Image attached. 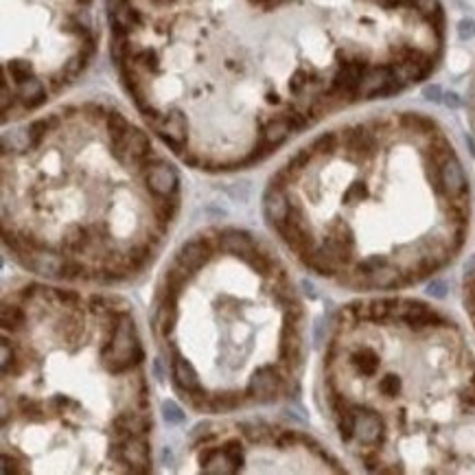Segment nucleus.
<instances>
[{
  "label": "nucleus",
  "mask_w": 475,
  "mask_h": 475,
  "mask_svg": "<svg viewBox=\"0 0 475 475\" xmlns=\"http://www.w3.org/2000/svg\"><path fill=\"white\" fill-rule=\"evenodd\" d=\"M193 473H344L339 460L316 438L294 427L230 423L199 431L186 447Z\"/></svg>",
  "instance_id": "6e6552de"
},
{
  "label": "nucleus",
  "mask_w": 475,
  "mask_h": 475,
  "mask_svg": "<svg viewBox=\"0 0 475 475\" xmlns=\"http://www.w3.org/2000/svg\"><path fill=\"white\" fill-rule=\"evenodd\" d=\"M263 213L311 274L351 291L388 294L425 283L458 259L473 199L443 123L388 110L302 145L269 178Z\"/></svg>",
  "instance_id": "f03ea898"
},
{
  "label": "nucleus",
  "mask_w": 475,
  "mask_h": 475,
  "mask_svg": "<svg viewBox=\"0 0 475 475\" xmlns=\"http://www.w3.org/2000/svg\"><path fill=\"white\" fill-rule=\"evenodd\" d=\"M94 53V0H3V123L53 104Z\"/></svg>",
  "instance_id": "0eeeda50"
},
{
  "label": "nucleus",
  "mask_w": 475,
  "mask_h": 475,
  "mask_svg": "<svg viewBox=\"0 0 475 475\" xmlns=\"http://www.w3.org/2000/svg\"><path fill=\"white\" fill-rule=\"evenodd\" d=\"M129 304L59 283L3 302V471L149 473L154 410Z\"/></svg>",
  "instance_id": "20e7f679"
},
{
  "label": "nucleus",
  "mask_w": 475,
  "mask_h": 475,
  "mask_svg": "<svg viewBox=\"0 0 475 475\" xmlns=\"http://www.w3.org/2000/svg\"><path fill=\"white\" fill-rule=\"evenodd\" d=\"M466 116H469V127H471L473 141H475V66H473L469 88H466Z\"/></svg>",
  "instance_id": "9d476101"
},
{
  "label": "nucleus",
  "mask_w": 475,
  "mask_h": 475,
  "mask_svg": "<svg viewBox=\"0 0 475 475\" xmlns=\"http://www.w3.org/2000/svg\"><path fill=\"white\" fill-rule=\"evenodd\" d=\"M151 322L174 392L228 414L289 399L304 364V311L281 256L244 228H209L171 256Z\"/></svg>",
  "instance_id": "423d86ee"
},
{
  "label": "nucleus",
  "mask_w": 475,
  "mask_h": 475,
  "mask_svg": "<svg viewBox=\"0 0 475 475\" xmlns=\"http://www.w3.org/2000/svg\"><path fill=\"white\" fill-rule=\"evenodd\" d=\"M180 199L174 162L114 106L57 108L5 141V248L46 281L116 285L143 274Z\"/></svg>",
  "instance_id": "7ed1b4c3"
},
{
  "label": "nucleus",
  "mask_w": 475,
  "mask_h": 475,
  "mask_svg": "<svg viewBox=\"0 0 475 475\" xmlns=\"http://www.w3.org/2000/svg\"><path fill=\"white\" fill-rule=\"evenodd\" d=\"M462 304L469 318V324L475 333V256L469 261L462 276Z\"/></svg>",
  "instance_id": "1a4fd4ad"
},
{
  "label": "nucleus",
  "mask_w": 475,
  "mask_h": 475,
  "mask_svg": "<svg viewBox=\"0 0 475 475\" xmlns=\"http://www.w3.org/2000/svg\"><path fill=\"white\" fill-rule=\"evenodd\" d=\"M108 26L147 129L209 174L421 86L449 36L443 0H108Z\"/></svg>",
  "instance_id": "f257e3e1"
},
{
  "label": "nucleus",
  "mask_w": 475,
  "mask_h": 475,
  "mask_svg": "<svg viewBox=\"0 0 475 475\" xmlns=\"http://www.w3.org/2000/svg\"><path fill=\"white\" fill-rule=\"evenodd\" d=\"M326 419L370 473H475V349L436 304L351 302L322 359Z\"/></svg>",
  "instance_id": "39448f33"
}]
</instances>
